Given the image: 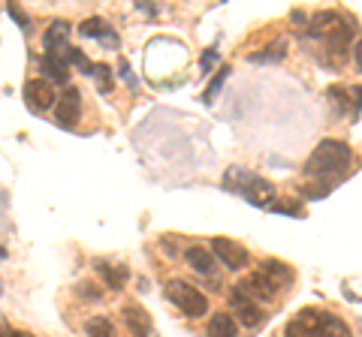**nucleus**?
I'll list each match as a JSON object with an SVG mask.
<instances>
[{
  "label": "nucleus",
  "mask_w": 362,
  "mask_h": 337,
  "mask_svg": "<svg viewBox=\"0 0 362 337\" xmlns=\"http://www.w3.org/2000/svg\"><path fill=\"white\" fill-rule=\"evenodd\" d=\"M354 163V151H350L347 142L338 139H323L317 148L311 151V157L302 166V175L314 184H341L344 168H350Z\"/></svg>",
  "instance_id": "1"
},
{
  "label": "nucleus",
  "mask_w": 362,
  "mask_h": 337,
  "mask_svg": "<svg viewBox=\"0 0 362 337\" xmlns=\"http://www.w3.org/2000/svg\"><path fill=\"white\" fill-rule=\"evenodd\" d=\"M221 187L230 190V193H235V196H242L245 202H251L254 208H263V211H269L278 202L275 184L266 181L263 175L251 172V168H242V166L226 168L223 178H221Z\"/></svg>",
  "instance_id": "2"
},
{
  "label": "nucleus",
  "mask_w": 362,
  "mask_h": 337,
  "mask_svg": "<svg viewBox=\"0 0 362 337\" xmlns=\"http://www.w3.org/2000/svg\"><path fill=\"white\" fill-rule=\"evenodd\" d=\"M166 298L173 301V305L185 313L187 319H202L209 313V298L202 295L197 286H190L187 280H178V277L169 280L166 283Z\"/></svg>",
  "instance_id": "3"
},
{
  "label": "nucleus",
  "mask_w": 362,
  "mask_h": 337,
  "mask_svg": "<svg viewBox=\"0 0 362 337\" xmlns=\"http://www.w3.org/2000/svg\"><path fill=\"white\" fill-rule=\"evenodd\" d=\"M230 307L235 310V317L242 319L245 329H263L266 325V313L257 307V301L251 295H245L239 286L230 289Z\"/></svg>",
  "instance_id": "4"
},
{
  "label": "nucleus",
  "mask_w": 362,
  "mask_h": 337,
  "mask_svg": "<svg viewBox=\"0 0 362 337\" xmlns=\"http://www.w3.org/2000/svg\"><path fill=\"white\" fill-rule=\"evenodd\" d=\"M211 256L223 268H230V271H242V268H247V262H251V253H247L242 244L230 241V238H214L211 241Z\"/></svg>",
  "instance_id": "5"
},
{
  "label": "nucleus",
  "mask_w": 362,
  "mask_h": 337,
  "mask_svg": "<svg viewBox=\"0 0 362 337\" xmlns=\"http://www.w3.org/2000/svg\"><path fill=\"white\" fill-rule=\"evenodd\" d=\"M78 118H82V94L78 87H64V94L58 97V111H54V121L64 130H73Z\"/></svg>",
  "instance_id": "6"
},
{
  "label": "nucleus",
  "mask_w": 362,
  "mask_h": 337,
  "mask_svg": "<svg viewBox=\"0 0 362 337\" xmlns=\"http://www.w3.org/2000/svg\"><path fill=\"white\" fill-rule=\"evenodd\" d=\"M239 289L245 292V295H251L254 301H263V305H269V301H275V298H278V292H281L275 280L266 277L263 271H259V268H257L254 274H247V277L242 280Z\"/></svg>",
  "instance_id": "7"
},
{
  "label": "nucleus",
  "mask_w": 362,
  "mask_h": 337,
  "mask_svg": "<svg viewBox=\"0 0 362 337\" xmlns=\"http://www.w3.org/2000/svg\"><path fill=\"white\" fill-rule=\"evenodd\" d=\"M185 262L194 268L199 277H209L211 286H221V280H218V259L211 256V250H206V247H187V250H185Z\"/></svg>",
  "instance_id": "8"
},
{
  "label": "nucleus",
  "mask_w": 362,
  "mask_h": 337,
  "mask_svg": "<svg viewBox=\"0 0 362 337\" xmlns=\"http://www.w3.org/2000/svg\"><path fill=\"white\" fill-rule=\"evenodd\" d=\"M25 99H28L30 111H45V109L54 106L58 94H54V87L45 82V78H30V82L25 85Z\"/></svg>",
  "instance_id": "9"
},
{
  "label": "nucleus",
  "mask_w": 362,
  "mask_h": 337,
  "mask_svg": "<svg viewBox=\"0 0 362 337\" xmlns=\"http://www.w3.org/2000/svg\"><path fill=\"white\" fill-rule=\"evenodd\" d=\"M284 337H320V310L305 307L287 322Z\"/></svg>",
  "instance_id": "10"
},
{
  "label": "nucleus",
  "mask_w": 362,
  "mask_h": 337,
  "mask_svg": "<svg viewBox=\"0 0 362 337\" xmlns=\"http://www.w3.org/2000/svg\"><path fill=\"white\" fill-rule=\"evenodd\" d=\"M40 75H45V82L49 85H66L70 82V63L64 61V54H52L45 51L40 58Z\"/></svg>",
  "instance_id": "11"
},
{
  "label": "nucleus",
  "mask_w": 362,
  "mask_h": 337,
  "mask_svg": "<svg viewBox=\"0 0 362 337\" xmlns=\"http://www.w3.org/2000/svg\"><path fill=\"white\" fill-rule=\"evenodd\" d=\"M78 33L82 37H88V39H100L103 46H112V49H118L121 46V39H118V33L112 30V25L109 21H103V18H85L82 25H78Z\"/></svg>",
  "instance_id": "12"
},
{
  "label": "nucleus",
  "mask_w": 362,
  "mask_h": 337,
  "mask_svg": "<svg viewBox=\"0 0 362 337\" xmlns=\"http://www.w3.org/2000/svg\"><path fill=\"white\" fill-rule=\"evenodd\" d=\"M124 322H127V329L133 331V337H157L154 325H151V317L139 305H127V307H124Z\"/></svg>",
  "instance_id": "13"
},
{
  "label": "nucleus",
  "mask_w": 362,
  "mask_h": 337,
  "mask_svg": "<svg viewBox=\"0 0 362 337\" xmlns=\"http://www.w3.org/2000/svg\"><path fill=\"white\" fill-rule=\"evenodd\" d=\"M66 39H70V21H52L49 30L42 33V49L45 51H52V54H58L61 49H66Z\"/></svg>",
  "instance_id": "14"
},
{
  "label": "nucleus",
  "mask_w": 362,
  "mask_h": 337,
  "mask_svg": "<svg viewBox=\"0 0 362 337\" xmlns=\"http://www.w3.org/2000/svg\"><path fill=\"white\" fill-rule=\"evenodd\" d=\"M284 58H287V39L284 37L275 39V42H269L263 51L247 54V61H251V63H278V61H284Z\"/></svg>",
  "instance_id": "15"
},
{
  "label": "nucleus",
  "mask_w": 362,
  "mask_h": 337,
  "mask_svg": "<svg viewBox=\"0 0 362 337\" xmlns=\"http://www.w3.org/2000/svg\"><path fill=\"white\" fill-rule=\"evenodd\" d=\"M320 337H354L350 325L329 310H320Z\"/></svg>",
  "instance_id": "16"
},
{
  "label": "nucleus",
  "mask_w": 362,
  "mask_h": 337,
  "mask_svg": "<svg viewBox=\"0 0 362 337\" xmlns=\"http://www.w3.org/2000/svg\"><path fill=\"white\" fill-rule=\"evenodd\" d=\"M259 271H263L266 277H272L278 283V289H287L293 283V268L287 262H278V259H266L263 265H259Z\"/></svg>",
  "instance_id": "17"
},
{
  "label": "nucleus",
  "mask_w": 362,
  "mask_h": 337,
  "mask_svg": "<svg viewBox=\"0 0 362 337\" xmlns=\"http://www.w3.org/2000/svg\"><path fill=\"white\" fill-rule=\"evenodd\" d=\"M206 337H235V319L230 313H214L209 319V329H206Z\"/></svg>",
  "instance_id": "18"
},
{
  "label": "nucleus",
  "mask_w": 362,
  "mask_h": 337,
  "mask_svg": "<svg viewBox=\"0 0 362 337\" xmlns=\"http://www.w3.org/2000/svg\"><path fill=\"white\" fill-rule=\"evenodd\" d=\"M97 268H100V274H103V280L109 283V289H121L124 283H127V277H130L127 265H106V262H97Z\"/></svg>",
  "instance_id": "19"
},
{
  "label": "nucleus",
  "mask_w": 362,
  "mask_h": 337,
  "mask_svg": "<svg viewBox=\"0 0 362 337\" xmlns=\"http://www.w3.org/2000/svg\"><path fill=\"white\" fill-rule=\"evenodd\" d=\"M347 97H350V91H347L344 85H332V87H326V99H329V103H332L335 115H347V111H350Z\"/></svg>",
  "instance_id": "20"
},
{
  "label": "nucleus",
  "mask_w": 362,
  "mask_h": 337,
  "mask_svg": "<svg viewBox=\"0 0 362 337\" xmlns=\"http://www.w3.org/2000/svg\"><path fill=\"white\" fill-rule=\"evenodd\" d=\"M88 337H115V325H112L109 317H90L85 322Z\"/></svg>",
  "instance_id": "21"
},
{
  "label": "nucleus",
  "mask_w": 362,
  "mask_h": 337,
  "mask_svg": "<svg viewBox=\"0 0 362 337\" xmlns=\"http://www.w3.org/2000/svg\"><path fill=\"white\" fill-rule=\"evenodd\" d=\"M90 78L97 82V91L100 94H109L112 91V70H109V63H90Z\"/></svg>",
  "instance_id": "22"
},
{
  "label": "nucleus",
  "mask_w": 362,
  "mask_h": 337,
  "mask_svg": "<svg viewBox=\"0 0 362 337\" xmlns=\"http://www.w3.org/2000/svg\"><path fill=\"white\" fill-rule=\"evenodd\" d=\"M226 75H230V66H221L218 73L211 75V82H209V87H206V94H202V103H214V97L221 94V87H223V82H226Z\"/></svg>",
  "instance_id": "23"
},
{
  "label": "nucleus",
  "mask_w": 362,
  "mask_h": 337,
  "mask_svg": "<svg viewBox=\"0 0 362 337\" xmlns=\"http://www.w3.org/2000/svg\"><path fill=\"white\" fill-rule=\"evenodd\" d=\"M218 58H221V51L214 49V46H211V49H206V51H202V58H199V70L209 75V73L214 70V63H218Z\"/></svg>",
  "instance_id": "24"
},
{
  "label": "nucleus",
  "mask_w": 362,
  "mask_h": 337,
  "mask_svg": "<svg viewBox=\"0 0 362 337\" xmlns=\"http://www.w3.org/2000/svg\"><path fill=\"white\" fill-rule=\"evenodd\" d=\"M269 211H272V214H287V217H299L302 214V208L293 205V202H275Z\"/></svg>",
  "instance_id": "25"
},
{
  "label": "nucleus",
  "mask_w": 362,
  "mask_h": 337,
  "mask_svg": "<svg viewBox=\"0 0 362 337\" xmlns=\"http://www.w3.org/2000/svg\"><path fill=\"white\" fill-rule=\"evenodd\" d=\"M76 292H78V298H85V301H100L103 298V292H100L94 283H78Z\"/></svg>",
  "instance_id": "26"
},
{
  "label": "nucleus",
  "mask_w": 362,
  "mask_h": 337,
  "mask_svg": "<svg viewBox=\"0 0 362 337\" xmlns=\"http://www.w3.org/2000/svg\"><path fill=\"white\" fill-rule=\"evenodd\" d=\"M6 13H9V18H16V21H18V25H21V30H25V33L30 30V18H28L25 13H21V9H18V6H9V9H6Z\"/></svg>",
  "instance_id": "27"
},
{
  "label": "nucleus",
  "mask_w": 362,
  "mask_h": 337,
  "mask_svg": "<svg viewBox=\"0 0 362 337\" xmlns=\"http://www.w3.org/2000/svg\"><path fill=\"white\" fill-rule=\"evenodd\" d=\"M118 70H121V75H124V78H127V85H130V87L139 85V82H136V75L130 73V63H127V61H121V63H118Z\"/></svg>",
  "instance_id": "28"
},
{
  "label": "nucleus",
  "mask_w": 362,
  "mask_h": 337,
  "mask_svg": "<svg viewBox=\"0 0 362 337\" xmlns=\"http://www.w3.org/2000/svg\"><path fill=\"white\" fill-rule=\"evenodd\" d=\"M350 94H354L356 99H354V121L362 115V85L359 87H354V91H350Z\"/></svg>",
  "instance_id": "29"
},
{
  "label": "nucleus",
  "mask_w": 362,
  "mask_h": 337,
  "mask_svg": "<svg viewBox=\"0 0 362 337\" xmlns=\"http://www.w3.org/2000/svg\"><path fill=\"white\" fill-rule=\"evenodd\" d=\"M354 63H356V70L362 73V39H356V46H354Z\"/></svg>",
  "instance_id": "30"
},
{
  "label": "nucleus",
  "mask_w": 362,
  "mask_h": 337,
  "mask_svg": "<svg viewBox=\"0 0 362 337\" xmlns=\"http://www.w3.org/2000/svg\"><path fill=\"white\" fill-rule=\"evenodd\" d=\"M6 337H33V334H28V331H18V329H16V331H6Z\"/></svg>",
  "instance_id": "31"
},
{
  "label": "nucleus",
  "mask_w": 362,
  "mask_h": 337,
  "mask_svg": "<svg viewBox=\"0 0 362 337\" xmlns=\"http://www.w3.org/2000/svg\"><path fill=\"white\" fill-rule=\"evenodd\" d=\"M0 259H6V247H0Z\"/></svg>",
  "instance_id": "32"
}]
</instances>
